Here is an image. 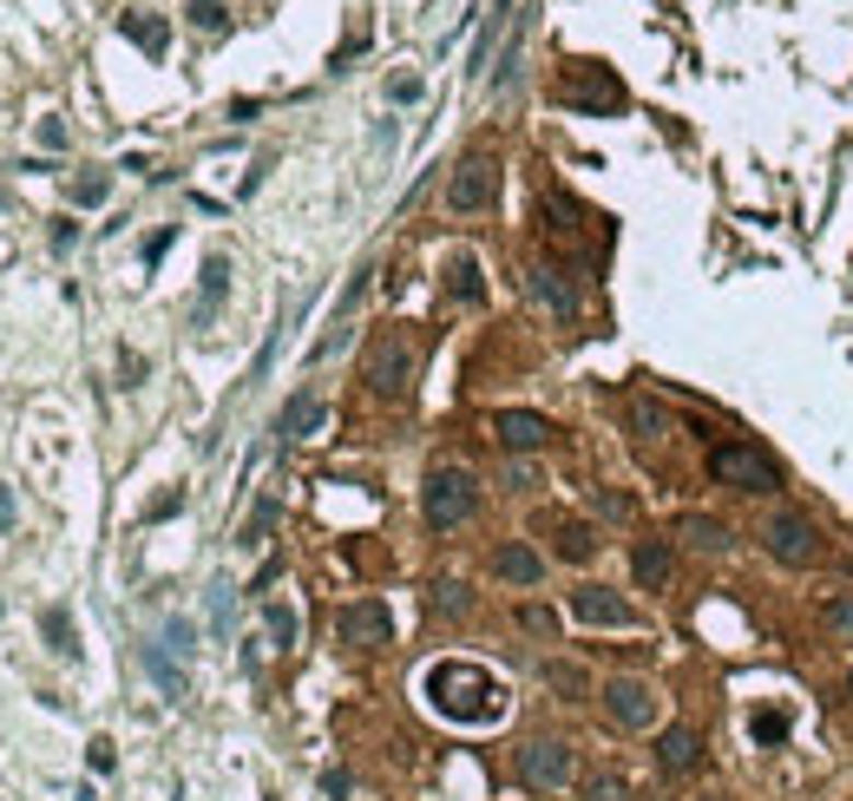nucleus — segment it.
<instances>
[{
	"label": "nucleus",
	"instance_id": "14",
	"mask_svg": "<svg viewBox=\"0 0 853 801\" xmlns=\"http://www.w3.org/2000/svg\"><path fill=\"white\" fill-rule=\"evenodd\" d=\"M545 533H552V552L565 559V565H585L591 552H598V533L585 526V519H539Z\"/></svg>",
	"mask_w": 853,
	"mask_h": 801
},
{
	"label": "nucleus",
	"instance_id": "20",
	"mask_svg": "<svg viewBox=\"0 0 853 801\" xmlns=\"http://www.w3.org/2000/svg\"><path fill=\"white\" fill-rule=\"evenodd\" d=\"M39 631H46V651H53V657H79V631H72V611H66V605H46V611H39Z\"/></svg>",
	"mask_w": 853,
	"mask_h": 801
},
{
	"label": "nucleus",
	"instance_id": "33",
	"mask_svg": "<svg viewBox=\"0 0 853 801\" xmlns=\"http://www.w3.org/2000/svg\"><path fill=\"white\" fill-rule=\"evenodd\" d=\"M276 526V500H263L256 513H250V526H243V546H263V533Z\"/></svg>",
	"mask_w": 853,
	"mask_h": 801
},
{
	"label": "nucleus",
	"instance_id": "7",
	"mask_svg": "<svg viewBox=\"0 0 853 801\" xmlns=\"http://www.w3.org/2000/svg\"><path fill=\"white\" fill-rule=\"evenodd\" d=\"M499 197V164L486 158V151H473V158H460V171L447 178V210H460V217H473V210H486Z\"/></svg>",
	"mask_w": 853,
	"mask_h": 801
},
{
	"label": "nucleus",
	"instance_id": "39",
	"mask_svg": "<svg viewBox=\"0 0 853 801\" xmlns=\"http://www.w3.org/2000/svg\"><path fill=\"white\" fill-rule=\"evenodd\" d=\"M118 375H125V388H138V381H145V355L125 348V355H118Z\"/></svg>",
	"mask_w": 853,
	"mask_h": 801
},
{
	"label": "nucleus",
	"instance_id": "29",
	"mask_svg": "<svg viewBox=\"0 0 853 801\" xmlns=\"http://www.w3.org/2000/svg\"><path fill=\"white\" fill-rule=\"evenodd\" d=\"M519 625H526L532 638H558V611H552V605H519Z\"/></svg>",
	"mask_w": 853,
	"mask_h": 801
},
{
	"label": "nucleus",
	"instance_id": "35",
	"mask_svg": "<svg viewBox=\"0 0 853 801\" xmlns=\"http://www.w3.org/2000/svg\"><path fill=\"white\" fill-rule=\"evenodd\" d=\"M821 618H828V631L853 638V598H848V592H841V598H828V611H821Z\"/></svg>",
	"mask_w": 853,
	"mask_h": 801
},
{
	"label": "nucleus",
	"instance_id": "27",
	"mask_svg": "<svg viewBox=\"0 0 853 801\" xmlns=\"http://www.w3.org/2000/svg\"><path fill=\"white\" fill-rule=\"evenodd\" d=\"M631 434H644V440H650V434H670V414H664L657 401H631Z\"/></svg>",
	"mask_w": 853,
	"mask_h": 801
},
{
	"label": "nucleus",
	"instance_id": "12",
	"mask_svg": "<svg viewBox=\"0 0 853 801\" xmlns=\"http://www.w3.org/2000/svg\"><path fill=\"white\" fill-rule=\"evenodd\" d=\"M335 631H342V644H388L394 638V618H388V605L381 598H355V605H342V618H335Z\"/></svg>",
	"mask_w": 853,
	"mask_h": 801
},
{
	"label": "nucleus",
	"instance_id": "26",
	"mask_svg": "<svg viewBox=\"0 0 853 801\" xmlns=\"http://www.w3.org/2000/svg\"><path fill=\"white\" fill-rule=\"evenodd\" d=\"M105 197H112V178H105V171L72 178V204H79V210H92V204H105Z\"/></svg>",
	"mask_w": 853,
	"mask_h": 801
},
{
	"label": "nucleus",
	"instance_id": "25",
	"mask_svg": "<svg viewBox=\"0 0 853 801\" xmlns=\"http://www.w3.org/2000/svg\"><path fill=\"white\" fill-rule=\"evenodd\" d=\"M434 611H440V618H466V611H473V592H466L460 579H440V585H434Z\"/></svg>",
	"mask_w": 853,
	"mask_h": 801
},
{
	"label": "nucleus",
	"instance_id": "32",
	"mask_svg": "<svg viewBox=\"0 0 853 801\" xmlns=\"http://www.w3.org/2000/svg\"><path fill=\"white\" fill-rule=\"evenodd\" d=\"M585 801H631V789H624V776H585Z\"/></svg>",
	"mask_w": 853,
	"mask_h": 801
},
{
	"label": "nucleus",
	"instance_id": "47",
	"mask_svg": "<svg viewBox=\"0 0 853 801\" xmlns=\"http://www.w3.org/2000/svg\"><path fill=\"white\" fill-rule=\"evenodd\" d=\"M0 204H7V191H0Z\"/></svg>",
	"mask_w": 853,
	"mask_h": 801
},
{
	"label": "nucleus",
	"instance_id": "37",
	"mask_svg": "<svg viewBox=\"0 0 853 801\" xmlns=\"http://www.w3.org/2000/svg\"><path fill=\"white\" fill-rule=\"evenodd\" d=\"M388 99H394V105H414V99H420V79H414V72H401V79L388 85Z\"/></svg>",
	"mask_w": 853,
	"mask_h": 801
},
{
	"label": "nucleus",
	"instance_id": "15",
	"mask_svg": "<svg viewBox=\"0 0 853 801\" xmlns=\"http://www.w3.org/2000/svg\"><path fill=\"white\" fill-rule=\"evenodd\" d=\"M493 572H499L506 585H539V579H545V559H539L526 539H506V546L493 552Z\"/></svg>",
	"mask_w": 853,
	"mask_h": 801
},
{
	"label": "nucleus",
	"instance_id": "11",
	"mask_svg": "<svg viewBox=\"0 0 853 801\" xmlns=\"http://www.w3.org/2000/svg\"><path fill=\"white\" fill-rule=\"evenodd\" d=\"M493 440H499L506 454H539V447L552 440V421L532 414V408H499V414H493Z\"/></svg>",
	"mask_w": 853,
	"mask_h": 801
},
{
	"label": "nucleus",
	"instance_id": "30",
	"mask_svg": "<svg viewBox=\"0 0 853 801\" xmlns=\"http://www.w3.org/2000/svg\"><path fill=\"white\" fill-rule=\"evenodd\" d=\"M782 736H788V710H756V743L775 749Z\"/></svg>",
	"mask_w": 853,
	"mask_h": 801
},
{
	"label": "nucleus",
	"instance_id": "42",
	"mask_svg": "<svg viewBox=\"0 0 853 801\" xmlns=\"http://www.w3.org/2000/svg\"><path fill=\"white\" fill-rule=\"evenodd\" d=\"M72 243H79V224H72V217H66V224H53V250H72Z\"/></svg>",
	"mask_w": 853,
	"mask_h": 801
},
{
	"label": "nucleus",
	"instance_id": "36",
	"mask_svg": "<svg viewBox=\"0 0 853 801\" xmlns=\"http://www.w3.org/2000/svg\"><path fill=\"white\" fill-rule=\"evenodd\" d=\"M85 763H92V776H112V763H118V756H112V743H105V736H92Z\"/></svg>",
	"mask_w": 853,
	"mask_h": 801
},
{
	"label": "nucleus",
	"instance_id": "5",
	"mask_svg": "<svg viewBox=\"0 0 853 801\" xmlns=\"http://www.w3.org/2000/svg\"><path fill=\"white\" fill-rule=\"evenodd\" d=\"M762 546L782 559V565H815L821 552H828V539H821V526L808 519V513H795V506H782V513H769V526H762Z\"/></svg>",
	"mask_w": 853,
	"mask_h": 801
},
{
	"label": "nucleus",
	"instance_id": "4",
	"mask_svg": "<svg viewBox=\"0 0 853 801\" xmlns=\"http://www.w3.org/2000/svg\"><path fill=\"white\" fill-rule=\"evenodd\" d=\"M512 763H519V782L539 789V796H558V789H572V776H578V756H572L565 736H526Z\"/></svg>",
	"mask_w": 853,
	"mask_h": 801
},
{
	"label": "nucleus",
	"instance_id": "9",
	"mask_svg": "<svg viewBox=\"0 0 853 801\" xmlns=\"http://www.w3.org/2000/svg\"><path fill=\"white\" fill-rule=\"evenodd\" d=\"M572 618H578V625H598V631H631V625H637V611H631L611 585H578V592H572Z\"/></svg>",
	"mask_w": 853,
	"mask_h": 801
},
{
	"label": "nucleus",
	"instance_id": "13",
	"mask_svg": "<svg viewBox=\"0 0 853 801\" xmlns=\"http://www.w3.org/2000/svg\"><path fill=\"white\" fill-rule=\"evenodd\" d=\"M703 756H710V749H703V730H696V723H670V730L657 736V769H664V776H696Z\"/></svg>",
	"mask_w": 853,
	"mask_h": 801
},
{
	"label": "nucleus",
	"instance_id": "41",
	"mask_svg": "<svg viewBox=\"0 0 853 801\" xmlns=\"http://www.w3.org/2000/svg\"><path fill=\"white\" fill-rule=\"evenodd\" d=\"M598 513H611V519H631V493H598Z\"/></svg>",
	"mask_w": 853,
	"mask_h": 801
},
{
	"label": "nucleus",
	"instance_id": "18",
	"mask_svg": "<svg viewBox=\"0 0 853 801\" xmlns=\"http://www.w3.org/2000/svg\"><path fill=\"white\" fill-rule=\"evenodd\" d=\"M322 414H328V408H322V394H309V388H302V394L276 414V434H283V440H302V434H315V427H322Z\"/></svg>",
	"mask_w": 853,
	"mask_h": 801
},
{
	"label": "nucleus",
	"instance_id": "44",
	"mask_svg": "<svg viewBox=\"0 0 853 801\" xmlns=\"http://www.w3.org/2000/svg\"><path fill=\"white\" fill-rule=\"evenodd\" d=\"M7 526H13V493L0 487V533H7Z\"/></svg>",
	"mask_w": 853,
	"mask_h": 801
},
{
	"label": "nucleus",
	"instance_id": "19",
	"mask_svg": "<svg viewBox=\"0 0 853 801\" xmlns=\"http://www.w3.org/2000/svg\"><path fill=\"white\" fill-rule=\"evenodd\" d=\"M677 533H683L696 552H729V546H736V539H729V526H723V519H710V513H683V526H677Z\"/></svg>",
	"mask_w": 853,
	"mask_h": 801
},
{
	"label": "nucleus",
	"instance_id": "40",
	"mask_svg": "<svg viewBox=\"0 0 853 801\" xmlns=\"http://www.w3.org/2000/svg\"><path fill=\"white\" fill-rule=\"evenodd\" d=\"M177 506H184V493H158V500H151V506H145V519H171V513H177Z\"/></svg>",
	"mask_w": 853,
	"mask_h": 801
},
{
	"label": "nucleus",
	"instance_id": "38",
	"mask_svg": "<svg viewBox=\"0 0 853 801\" xmlns=\"http://www.w3.org/2000/svg\"><path fill=\"white\" fill-rule=\"evenodd\" d=\"M39 145H46V151H66V125H59V118H39Z\"/></svg>",
	"mask_w": 853,
	"mask_h": 801
},
{
	"label": "nucleus",
	"instance_id": "16",
	"mask_svg": "<svg viewBox=\"0 0 853 801\" xmlns=\"http://www.w3.org/2000/svg\"><path fill=\"white\" fill-rule=\"evenodd\" d=\"M631 572H637V585H644V592L670 585V572H677V552H670V539H637V552H631Z\"/></svg>",
	"mask_w": 853,
	"mask_h": 801
},
{
	"label": "nucleus",
	"instance_id": "43",
	"mask_svg": "<svg viewBox=\"0 0 853 801\" xmlns=\"http://www.w3.org/2000/svg\"><path fill=\"white\" fill-rule=\"evenodd\" d=\"M171 237H177V230H158V237H151V243H145V263H158V256H164V250H171Z\"/></svg>",
	"mask_w": 853,
	"mask_h": 801
},
{
	"label": "nucleus",
	"instance_id": "6",
	"mask_svg": "<svg viewBox=\"0 0 853 801\" xmlns=\"http://www.w3.org/2000/svg\"><path fill=\"white\" fill-rule=\"evenodd\" d=\"M361 381L374 388V394H388V401H401L407 394V381H414V342L407 335H374V348H368V368H361Z\"/></svg>",
	"mask_w": 853,
	"mask_h": 801
},
{
	"label": "nucleus",
	"instance_id": "8",
	"mask_svg": "<svg viewBox=\"0 0 853 801\" xmlns=\"http://www.w3.org/2000/svg\"><path fill=\"white\" fill-rule=\"evenodd\" d=\"M598 697H604V717H611L618 730H650V723H657V690H650L644 677H611Z\"/></svg>",
	"mask_w": 853,
	"mask_h": 801
},
{
	"label": "nucleus",
	"instance_id": "3",
	"mask_svg": "<svg viewBox=\"0 0 853 801\" xmlns=\"http://www.w3.org/2000/svg\"><path fill=\"white\" fill-rule=\"evenodd\" d=\"M710 480L729 487V493H775L782 467L762 447H749V440H723V447H710Z\"/></svg>",
	"mask_w": 853,
	"mask_h": 801
},
{
	"label": "nucleus",
	"instance_id": "46",
	"mask_svg": "<svg viewBox=\"0 0 853 801\" xmlns=\"http://www.w3.org/2000/svg\"><path fill=\"white\" fill-rule=\"evenodd\" d=\"M703 801H723V796H703Z\"/></svg>",
	"mask_w": 853,
	"mask_h": 801
},
{
	"label": "nucleus",
	"instance_id": "1",
	"mask_svg": "<svg viewBox=\"0 0 853 801\" xmlns=\"http://www.w3.org/2000/svg\"><path fill=\"white\" fill-rule=\"evenodd\" d=\"M427 703L440 717H453V723H493L506 710V684L493 671L466 664V657H447V664L427 671Z\"/></svg>",
	"mask_w": 853,
	"mask_h": 801
},
{
	"label": "nucleus",
	"instance_id": "45",
	"mask_svg": "<svg viewBox=\"0 0 853 801\" xmlns=\"http://www.w3.org/2000/svg\"><path fill=\"white\" fill-rule=\"evenodd\" d=\"M848 697H853V671H848Z\"/></svg>",
	"mask_w": 853,
	"mask_h": 801
},
{
	"label": "nucleus",
	"instance_id": "28",
	"mask_svg": "<svg viewBox=\"0 0 853 801\" xmlns=\"http://www.w3.org/2000/svg\"><path fill=\"white\" fill-rule=\"evenodd\" d=\"M263 631H269L276 651H289V644H296V611H289V605H269V611H263Z\"/></svg>",
	"mask_w": 853,
	"mask_h": 801
},
{
	"label": "nucleus",
	"instance_id": "31",
	"mask_svg": "<svg viewBox=\"0 0 853 801\" xmlns=\"http://www.w3.org/2000/svg\"><path fill=\"white\" fill-rule=\"evenodd\" d=\"M191 26L223 33V26H230V7H223V0H191Z\"/></svg>",
	"mask_w": 853,
	"mask_h": 801
},
{
	"label": "nucleus",
	"instance_id": "2",
	"mask_svg": "<svg viewBox=\"0 0 853 801\" xmlns=\"http://www.w3.org/2000/svg\"><path fill=\"white\" fill-rule=\"evenodd\" d=\"M473 506H480V480H473L466 467H434V473H427V487H420V513H427L434 533L466 526Z\"/></svg>",
	"mask_w": 853,
	"mask_h": 801
},
{
	"label": "nucleus",
	"instance_id": "23",
	"mask_svg": "<svg viewBox=\"0 0 853 801\" xmlns=\"http://www.w3.org/2000/svg\"><path fill=\"white\" fill-rule=\"evenodd\" d=\"M447 289H453L460 302H486V283H480V263H473V256H453V263H447Z\"/></svg>",
	"mask_w": 853,
	"mask_h": 801
},
{
	"label": "nucleus",
	"instance_id": "21",
	"mask_svg": "<svg viewBox=\"0 0 853 801\" xmlns=\"http://www.w3.org/2000/svg\"><path fill=\"white\" fill-rule=\"evenodd\" d=\"M118 33H125V39H138V46H145L151 59H158V53L171 46V26H164L158 13H125V20H118Z\"/></svg>",
	"mask_w": 853,
	"mask_h": 801
},
{
	"label": "nucleus",
	"instance_id": "24",
	"mask_svg": "<svg viewBox=\"0 0 853 801\" xmlns=\"http://www.w3.org/2000/svg\"><path fill=\"white\" fill-rule=\"evenodd\" d=\"M545 684H552V690H558L565 703H585V697H591V677H585L578 664H558V657L545 664Z\"/></svg>",
	"mask_w": 853,
	"mask_h": 801
},
{
	"label": "nucleus",
	"instance_id": "34",
	"mask_svg": "<svg viewBox=\"0 0 853 801\" xmlns=\"http://www.w3.org/2000/svg\"><path fill=\"white\" fill-rule=\"evenodd\" d=\"M145 664H151V677H158V684H164V690H171V697H177V690H184V677H177V671H171V657H164V651H158V644H151V651H145Z\"/></svg>",
	"mask_w": 853,
	"mask_h": 801
},
{
	"label": "nucleus",
	"instance_id": "17",
	"mask_svg": "<svg viewBox=\"0 0 853 801\" xmlns=\"http://www.w3.org/2000/svg\"><path fill=\"white\" fill-rule=\"evenodd\" d=\"M223 289H230V256H204V276H197V329L217 316V302H223Z\"/></svg>",
	"mask_w": 853,
	"mask_h": 801
},
{
	"label": "nucleus",
	"instance_id": "22",
	"mask_svg": "<svg viewBox=\"0 0 853 801\" xmlns=\"http://www.w3.org/2000/svg\"><path fill=\"white\" fill-rule=\"evenodd\" d=\"M532 289H539V302H552V309H558L565 322L578 316V296H572V283H565L558 270H532Z\"/></svg>",
	"mask_w": 853,
	"mask_h": 801
},
{
	"label": "nucleus",
	"instance_id": "10",
	"mask_svg": "<svg viewBox=\"0 0 853 801\" xmlns=\"http://www.w3.org/2000/svg\"><path fill=\"white\" fill-rule=\"evenodd\" d=\"M565 99H572V105H585V112H624V85H618V72H611V66H572Z\"/></svg>",
	"mask_w": 853,
	"mask_h": 801
}]
</instances>
